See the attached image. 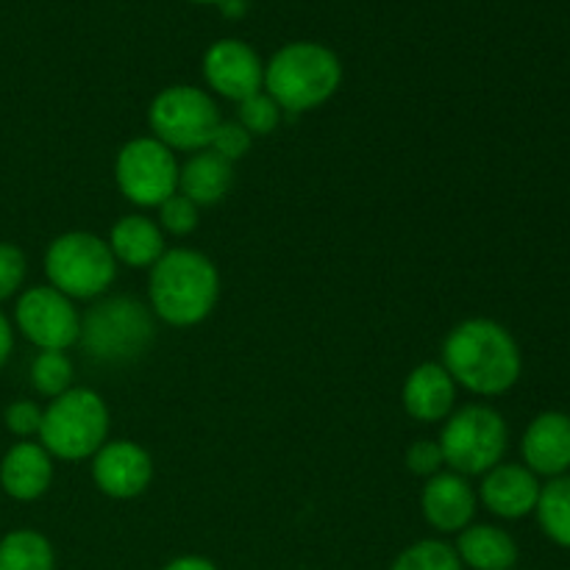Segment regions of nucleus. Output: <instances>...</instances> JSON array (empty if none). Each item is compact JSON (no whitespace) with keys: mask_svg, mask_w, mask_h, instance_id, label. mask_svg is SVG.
I'll return each mask as SVG.
<instances>
[{"mask_svg":"<svg viewBox=\"0 0 570 570\" xmlns=\"http://www.w3.org/2000/svg\"><path fill=\"white\" fill-rule=\"evenodd\" d=\"M189 3H204V6H220L223 0H189Z\"/></svg>","mask_w":570,"mask_h":570,"instance_id":"obj_34","label":"nucleus"},{"mask_svg":"<svg viewBox=\"0 0 570 570\" xmlns=\"http://www.w3.org/2000/svg\"><path fill=\"white\" fill-rule=\"evenodd\" d=\"M343 65L337 53L321 42H289L265 65V92L284 115H304L337 95Z\"/></svg>","mask_w":570,"mask_h":570,"instance_id":"obj_4","label":"nucleus"},{"mask_svg":"<svg viewBox=\"0 0 570 570\" xmlns=\"http://www.w3.org/2000/svg\"><path fill=\"white\" fill-rule=\"evenodd\" d=\"M53 484V456L37 440H17L0 460V490L11 501H37Z\"/></svg>","mask_w":570,"mask_h":570,"instance_id":"obj_17","label":"nucleus"},{"mask_svg":"<svg viewBox=\"0 0 570 570\" xmlns=\"http://www.w3.org/2000/svg\"><path fill=\"white\" fill-rule=\"evenodd\" d=\"M406 471L412 476H421V479H432L438 476L440 471H445V460H443V451H440L438 440H415V443L406 449Z\"/></svg>","mask_w":570,"mask_h":570,"instance_id":"obj_30","label":"nucleus"},{"mask_svg":"<svg viewBox=\"0 0 570 570\" xmlns=\"http://www.w3.org/2000/svg\"><path fill=\"white\" fill-rule=\"evenodd\" d=\"M72 379H76V365L67 351H37L31 367H28V382H31L33 393L48 401L72 390Z\"/></svg>","mask_w":570,"mask_h":570,"instance_id":"obj_23","label":"nucleus"},{"mask_svg":"<svg viewBox=\"0 0 570 570\" xmlns=\"http://www.w3.org/2000/svg\"><path fill=\"white\" fill-rule=\"evenodd\" d=\"M521 454L534 476H566L570 471V415L543 412L534 417L523 432Z\"/></svg>","mask_w":570,"mask_h":570,"instance_id":"obj_16","label":"nucleus"},{"mask_svg":"<svg viewBox=\"0 0 570 570\" xmlns=\"http://www.w3.org/2000/svg\"><path fill=\"white\" fill-rule=\"evenodd\" d=\"M456 382L438 362H421L412 367L401 387L404 412L417 423H443L456 410Z\"/></svg>","mask_w":570,"mask_h":570,"instance_id":"obj_15","label":"nucleus"},{"mask_svg":"<svg viewBox=\"0 0 570 570\" xmlns=\"http://www.w3.org/2000/svg\"><path fill=\"white\" fill-rule=\"evenodd\" d=\"M284 117L287 115L282 111V106H278L276 100L265 92V89H262V92L239 100L237 117H234V120H237L239 126H243L245 131L256 139V137H271V134L282 126Z\"/></svg>","mask_w":570,"mask_h":570,"instance_id":"obj_25","label":"nucleus"},{"mask_svg":"<svg viewBox=\"0 0 570 570\" xmlns=\"http://www.w3.org/2000/svg\"><path fill=\"white\" fill-rule=\"evenodd\" d=\"M234 189V165L217 156L215 150L189 154L178 170V193L193 200L198 209L217 206Z\"/></svg>","mask_w":570,"mask_h":570,"instance_id":"obj_19","label":"nucleus"},{"mask_svg":"<svg viewBox=\"0 0 570 570\" xmlns=\"http://www.w3.org/2000/svg\"><path fill=\"white\" fill-rule=\"evenodd\" d=\"M220 301L217 265L195 248H167L150 267L148 306L156 321L173 328L200 326Z\"/></svg>","mask_w":570,"mask_h":570,"instance_id":"obj_2","label":"nucleus"},{"mask_svg":"<svg viewBox=\"0 0 570 570\" xmlns=\"http://www.w3.org/2000/svg\"><path fill=\"white\" fill-rule=\"evenodd\" d=\"M28 256L20 245L0 243V304L17 298L26 289Z\"/></svg>","mask_w":570,"mask_h":570,"instance_id":"obj_27","label":"nucleus"},{"mask_svg":"<svg viewBox=\"0 0 570 570\" xmlns=\"http://www.w3.org/2000/svg\"><path fill=\"white\" fill-rule=\"evenodd\" d=\"M3 426L17 440H37L39 426H42V406L31 399L11 401L3 410Z\"/></svg>","mask_w":570,"mask_h":570,"instance_id":"obj_28","label":"nucleus"},{"mask_svg":"<svg viewBox=\"0 0 570 570\" xmlns=\"http://www.w3.org/2000/svg\"><path fill=\"white\" fill-rule=\"evenodd\" d=\"M540 488L543 484L538 482V476L527 465L501 462L493 471L484 473L476 495L484 504V510L493 512L495 518L518 521V518L532 515L540 499Z\"/></svg>","mask_w":570,"mask_h":570,"instance_id":"obj_14","label":"nucleus"},{"mask_svg":"<svg viewBox=\"0 0 570 570\" xmlns=\"http://www.w3.org/2000/svg\"><path fill=\"white\" fill-rule=\"evenodd\" d=\"M161 570H220V568H217L212 560H206V557L184 554V557H176V560L167 562Z\"/></svg>","mask_w":570,"mask_h":570,"instance_id":"obj_32","label":"nucleus"},{"mask_svg":"<svg viewBox=\"0 0 570 570\" xmlns=\"http://www.w3.org/2000/svg\"><path fill=\"white\" fill-rule=\"evenodd\" d=\"M204 78L212 92L239 104L262 92L265 65L259 53L243 39H217L204 53Z\"/></svg>","mask_w":570,"mask_h":570,"instance_id":"obj_12","label":"nucleus"},{"mask_svg":"<svg viewBox=\"0 0 570 570\" xmlns=\"http://www.w3.org/2000/svg\"><path fill=\"white\" fill-rule=\"evenodd\" d=\"M534 512L546 538L562 549H570V476H557L543 484Z\"/></svg>","mask_w":570,"mask_h":570,"instance_id":"obj_22","label":"nucleus"},{"mask_svg":"<svg viewBox=\"0 0 570 570\" xmlns=\"http://www.w3.org/2000/svg\"><path fill=\"white\" fill-rule=\"evenodd\" d=\"M254 148V137L239 126L237 120H220L215 137H212L209 150H215L217 156H223L226 161H239L250 154Z\"/></svg>","mask_w":570,"mask_h":570,"instance_id":"obj_29","label":"nucleus"},{"mask_svg":"<svg viewBox=\"0 0 570 570\" xmlns=\"http://www.w3.org/2000/svg\"><path fill=\"white\" fill-rule=\"evenodd\" d=\"M178 170V156L150 134L128 139L115 156L117 189L137 209H159L170 195H176Z\"/></svg>","mask_w":570,"mask_h":570,"instance_id":"obj_9","label":"nucleus"},{"mask_svg":"<svg viewBox=\"0 0 570 570\" xmlns=\"http://www.w3.org/2000/svg\"><path fill=\"white\" fill-rule=\"evenodd\" d=\"M92 482L106 499H139L154 482V456L134 440H106L92 456Z\"/></svg>","mask_w":570,"mask_h":570,"instance_id":"obj_11","label":"nucleus"},{"mask_svg":"<svg viewBox=\"0 0 570 570\" xmlns=\"http://www.w3.org/2000/svg\"><path fill=\"white\" fill-rule=\"evenodd\" d=\"M440 365L451 373L456 387L482 399L510 393L523 371L515 337L490 317H468L456 323L443 340Z\"/></svg>","mask_w":570,"mask_h":570,"instance_id":"obj_1","label":"nucleus"},{"mask_svg":"<svg viewBox=\"0 0 570 570\" xmlns=\"http://www.w3.org/2000/svg\"><path fill=\"white\" fill-rule=\"evenodd\" d=\"M479 495L468 476L454 471H440L438 476L426 479L421 490V512L429 527L440 534H460L468 529L476 515Z\"/></svg>","mask_w":570,"mask_h":570,"instance_id":"obj_13","label":"nucleus"},{"mask_svg":"<svg viewBox=\"0 0 570 570\" xmlns=\"http://www.w3.org/2000/svg\"><path fill=\"white\" fill-rule=\"evenodd\" d=\"M50 540L37 529H14L0 538V570H53Z\"/></svg>","mask_w":570,"mask_h":570,"instance_id":"obj_21","label":"nucleus"},{"mask_svg":"<svg viewBox=\"0 0 570 570\" xmlns=\"http://www.w3.org/2000/svg\"><path fill=\"white\" fill-rule=\"evenodd\" d=\"M460 554L451 543L440 538L417 540V543L406 546L390 570H462Z\"/></svg>","mask_w":570,"mask_h":570,"instance_id":"obj_24","label":"nucleus"},{"mask_svg":"<svg viewBox=\"0 0 570 570\" xmlns=\"http://www.w3.org/2000/svg\"><path fill=\"white\" fill-rule=\"evenodd\" d=\"M111 415L100 393L89 387H72L42 406V426L37 443L53 460H92L109 440Z\"/></svg>","mask_w":570,"mask_h":570,"instance_id":"obj_5","label":"nucleus"},{"mask_svg":"<svg viewBox=\"0 0 570 570\" xmlns=\"http://www.w3.org/2000/svg\"><path fill=\"white\" fill-rule=\"evenodd\" d=\"M223 11L228 17H243L245 14V0H223Z\"/></svg>","mask_w":570,"mask_h":570,"instance_id":"obj_33","label":"nucleus"},{"mask_svg":"<svg viewBox=\"0 0 570 570\" xmlns=\"http://www.w3.org/2000/svg\"><path fill=\"white\" fill-rule=\"evenodd\" d=\"M45 278L70 301H98L117 278V262L109 243L92 232H65L45 250Z\"/></svg>","mask_w":570,"mask_h":570,"instance_id":"obj_6","label":"nucleus"},{"mask_svg":"<svg viewBox=\"0 0 570 570\" xmlns=\"http://www.w3.org/2000/svg\"><path fill=\"white\" fill-rule=\"evenodd\" d=\"M14 323H11V317L0 309V371L9 365L11 354H14Z\"/></svg>","mask_w":570,"mask_h":570,"instance_id":"obj_31","label":"nucleus"},{"mask_svg":"<svg viewBox=\"0 0 570 570\" xmlns=\"http://www.w3.org/2000/svg\"><path fill=\"white\" fill-rule=\"evenodd\" d=\"M156 343V317L148 301L134 295H104L81 315L78 345L98 365H131Z\"/></svg>","mask_w":570,"mask_h":570,"instance_id":"obj_3","label":"nucleus"},{"mask_svg":"<svg viewBox=\"0 0 570 570\" xmlns=\"http://www.w3.org/2000/svg\"><path fill=\"white\" fill-rule=\"evenodd\" d=\"M106 243L117 265H126L131 271H150L167 250V237L159 223L142 212L117 217Z\"/></svg>","mask_w":570,"mask_h":570,"instance_id":"obj_18","label":"nucleus"},{"mask_svg":"<svg viewBox=\"0 0 570 570\" xmlns=\"http://www.w3.org/2000/svg\"><path fill=\"white\" fill-rule=\"evenodd\" d=\"M220 120L212 92L193 83L165 87L148 106L150 137L167 145L173 154H198L209 148Z\"/></svg>","mask_w":570,"mask_h":570,"instance_id":"obj_8","label":"nucleus"},{"mask_svg":"<svg viewBox=\"0 0 570 570\" xmlns=\"http://www.w3.org/2000/svg\"><path fill=\"white\" fill-rule=\"evenodd\" d=\"M156 223L165 232V237H189L198 228L200 209L181 193H176L156 209Z\"/></svg>","mask_w":570,"mask_h":570,"instance_id":"obj_26","label":"nucleus"},{"mask_svg":"<svg viewBox=\"0 0 570 570\" xmlns=\"http://www.w3.org/2000/svg\"><path fill=\"white\" fill-rule=\"evenodd\" d=\"M14 332L37 351H70L81 334V312L76 301L50 284L26 287L14 304Z\"/></svg>","mask_w":570,"mask_h":570,"instance_id":"obj_10","label":"nucleus"},{"mask_svg":"<svg viewBox=\"0 0 570 570\" xmlns=\"http://www.w3.org/2000/svg\"><path fill=\"white\" fill-rule=\"evenodd\" d=\"M462 566L471 570H512L518 562V543L510 532L493 523H471L454 543Z\"/></svg>","mask_w":570,"mask_h":570,"instance_id":"obj_20","label":"nucleus"},{"mask_svg":"<svg viewBox=\"0 0 570 570\" xmlns=\"http://www.w3.org/2000/svg\"><path fill=\"white\" fill-rule=\"evenodd\" d=\"M440 451L445 468L460 476H484L504 462L510 429L504 415L488 404H465L443 421Z\"/></svg>","mask_w":570,"mask_h":570,"instance_id":"obj_7","label":"nucleus"}]
</instances>
